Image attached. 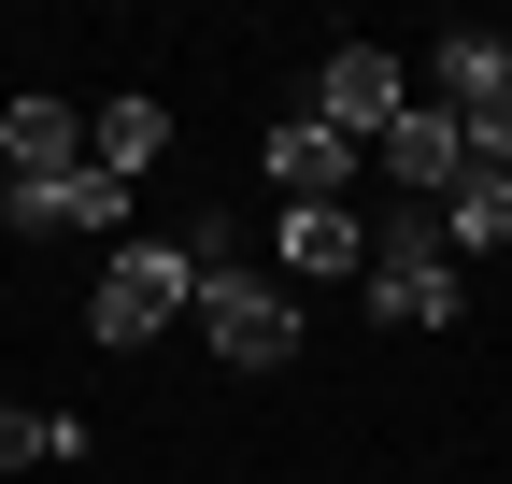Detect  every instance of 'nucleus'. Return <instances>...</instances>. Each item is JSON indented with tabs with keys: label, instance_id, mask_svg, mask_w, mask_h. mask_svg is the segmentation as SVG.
Here are the masks:
<instances>
[{
	"label": "nucleus",
	"instance_id": "7",
	"mask_svg": "<svg viewBox=\"0 0 512 484\" xmlns=\"http://www.w3.org/2000/svg\"><path fill=\"white\" fill-rule=\"evenodd\" d=\"M370 171H399V200L427 214V200H441V186H456V171H470V143H456V114H441V100H413L399 129L370 143Z\"/></svg>",
	"mask_w": 512,
	"mask_h": 484
},
{
	"label": "nucleus",
	"instance_id": "11",
	"mask_svg": "<svg viewBox=\"0 0 512 484\" xmlns=\"http://www.w3.org/2000/svg\"><path fill=\"white\" fill-rule=\"evenodd\" d=\"M157 157H171V100H157V86L100 100V129H86V171H114V186H143Z\"/></svg>",
	"mask_w": 512,
	"mask_h": 484
},
{
	"label": "nucleus",
	"instance_id": "5",
	"mask_svg": "<svg viewBox=\"0 0 512 484\" xmlns=\"http://www.w3.org/2000/svg\"><path fill=\"white\" fill-rule=\"evenodd\" d=\"M128 200H143V186H114V171H15V200H0V228H29V242L86 228L100 257H114V242H128Z\"/></svg>",
	"mask_w": 512,
	"mask_h": 484
},
{
	"label": "nucleus",
	"instance_id": "4",
	"mask_svg": "<svg viewBox=\"0 0 512 484\" xmlns=\"http://www.w3.org/2000/svg\"><path fill=\"white\" fill-rule=\"evenodd\" d=\"M313 129H342V143H384V129H399V114H413V72H399V43H328V57H313Z\"/></svg>",
	"mask_w": 512,
	"mask_h": 484
},
{
	"label": "nucleus",
	"instance_id": "14",
	"mask_svg": "<svg viewBox=\"0 0 512 484\" xmlns=\"http://www.w3.org/2000/svg\"><path fill=\"white\" fill-rule=\"evenodd\" d=\"M0 470H29V413L15 399H0Z\"/></svg>",
	"mask_w": 512,
	"mask_h": 484
},
{
	"label": "nucleus",
	"instance_id": "16",
	"mask_svg": "<svg viewBox=\"0 0 512 484\" xmlns=\"http://www.w3.org/2000/svg\"><path fill=\"white\" fill-rule=\"evenodd\" d=\"M498 271H512V257H498Z\"/></svg>",
	"mask_w": 512,
	"mask_h": 484
},
{
	"label": "nucleus",
	"instance_id": "3",
	"mask_svg": "<svg viewBox=\"0 0 512 484\" xmlns=\"http://www.w3.org/2000/svg\"><path fill=\"white\" fill-rule=\"evenodd\" d=\"M185 314H200V342L228 356V371H285V356L313 342L299 299H285L271 271H200V299H185Z\"/></svg>",
	"mask_w": 512,
	"mask_h": 484
},
{
	"label": "nucleus",
	"instance_id": "9",
	"mask_svg": "<svg viewBox=\"0 0 512 484\" xmlns=\"http://www.w3.org/2000/svg\"><path fill=\"white\" fill-rule=\"evenodd\" d=\"M0 171H86V114L57 86H15L0 100Z\"/></svg>",
	"mask_w": 512,
	"mask_h": 484
},
{
	"label": "nucleus",
	"instance_id": "8",
	"mask_svg": "<svg viewBox=\"0 0 512 484\" xmlns=\"http://www.w3.org/2000/svg\"><path fill=\"white\" fill-rule=\"evenodd\" d=\"M271 271H370V214L356 200H285L271 214Z\"/></svg>",
	"mask_w": 512,
	"mask_h": 484
},
{
	"label": "nucleus",
	"instance_id": "6",
	"mask_svg": "<svg viewBox=\"0 0 512 484\" xmlns=\"http://www.w3.org/2000/svg\"><path fill=\"white\" fill-rule=\"evenodd\" d=\"M256 171H271V200H342L356 171H370V143L313 129V114H271V143H256Z\"/></svg>",
	"mask_w": 512,
	"mask_h": 484
},
{
	"label": "nucleus",
	"instance_id": "1",
	"mask_svg": "<svg viewBox=\"0 0 512 484\" xmlns=\"http://www.w3.org/2000/svg\"><path fill=\"white\" fill-rule=\"evenodd\" d=\"M356 299L384 328H456V299H470V271L441 257V228L399 200V214H370V271H356Z\"/></svg>",
	"mask_w": 512,
	"mask_h": 484
},
{
	"label": "nucleus",
	"instance_id": "2",
	"mask_svg": "<svg viewBox=\"0 0 512 484\" xmlns=\"http://www.w3.org/2000/svg\"><path fill=\"white\" fill-rule=\"evenodd\" d=\"M185 299H200V257H185V242H143V228H128L114 257H100V285H86V342H114V356H128V342H157Z\"/></svg>",
	"mask_w": 512,
	"mask_h": 484
},
{
	"label": "nucleus",
	"instance_id": "10",
	"mask_svg": "<svg viewBox=\"0 0 512 484\" xmlns=\"http://www.w3.org/2000/svg\"><path fill=\"white\" fill-rule=\"evenodd\" d=\"M413 100H441V114H484V100H512V43H498V29H441Z\"/></svg>",
	"mask_w": 512,
	"mask_h": 484
},
{
	"label": "nucleus",
	"instance_id": "15",
	"mask_svg": "<svg viewBox=\"0 0 512 484\" xmlns=\"http://www.w3.org/2000/svg\"><path fill=\"white\" fill-rule=\"evenodd\" d=\"M0 200H15V171H0Z\"/></svg>",
	"mask_w": 512,
	"mask_h": 484
},
{
	"label": "nucleus",
	"instance_id": "13",
	"mask_svg": "<svg viewBox=\"0 0 512 484\" xmlns=\"http://www.w3.org/2000/svg\"><path fill=\"white\" fill-rule=\"evenodd\" d=\"M86 456V413H29V470H72Z\"/></svg>",
	"mask_w": 512,
	"mask_h": 484
},
{
	"label": "nucleus",
	"instance_id": "12",
	"mask_svg": "<svg viewBox=\"0 0 512 484\" xmlns=\"http://www.w3.org/2000/svg\"><path fill=\"white\" fill-rule=\"evenodd\" d=\"M441 257H512V171H456V186L427 200Z\"/></svg>",
	"mask_w": 512,
	"mask_h": 484
}]
</instances>
